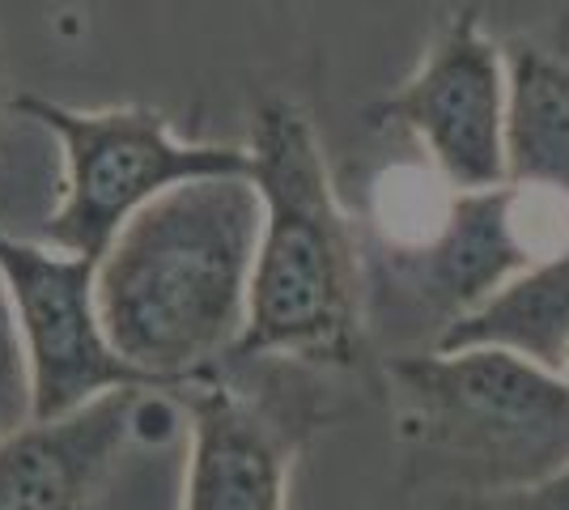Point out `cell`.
<instances>
[{
    "mask_svg": "<svg viewBox=\"0 0 569 510\" xmlns=\"http://www.w3.org/2000/svg\"><path fill=\"white\" fill-rule=\"evenodd\" d=\"M379 128L412 137L429 170L455 192H489L506 183V43L476 9L438 26L426 56L370 107Z\"/></svg>",
    "mask_w": 569,
    "mask_h": 510,
    "instance_id": "cell-5",
    "label": "cell"
},
{
    "mask_svg": "<svg viewBox=\"0 0 569 510\" xmlns=\"http://www.w3.org/2000/svg\"><path fill=\"white\" fill-rule=\"evenodd\" d=\"M506 183L569 200V48L506 43Z\"/></svg>",
    "mask_w": 569,
    "mask_h": 510,
    "instance_id": "cell-9",
    "label": "cell"
},
{
    "mask_svg": "<svg viewBox=\"0 0 569 510\" xmlns=\"http://www.w3.org/2000/svg\"><path fill=\"white\" fill-rule=\"evenodd\" d=\"M561 379L569 383V349H566V362H561Z\"/></svg>",
    "mask_w": 569,
    "mask_h": 510,
    "instance_id": "cell-13",
    "label": "cell"
},
{
    "mask_svg": "<svg viewBox=\"0 0 569 510\" xmlns=\"http://www.w3.org/2000/svg\"><path fill=\"white\" fill-rule=\"evenodd\" d=\"M34 421V383H30V358L18 328V311L9 286L0 277V438L18 434Z\"/></svg>",
    "mask_w": 569,
    "mask_h": 510,
    "instance_id": "cell-11",
    "label": "cell"
},
{
    "mask_svg": "<svg viewBox=\"0 0 569 510\" xmlns=\"http://www.w3.org/2000/svg\"><path fill=\"white\" fill-rule=\"evenodd\" d=\"M260 226L251 174L183 183L128 221L98 260V319L119 358L162 391L234 358Z\"/></svg>",
    "mask_w": 569,
    "mask_h": 510,
    "instance_id": "cell-1",
    "label": "cell"
},
{
    "mask_svg": "<svg viewBox=\"0 0 569 510\" xmlns=\"http://www.w3.org/2000/svg\"><path fill=\"white\" fill-rule=\"evenodd\" d=\"M468 510H569V463L536 486L506 489V493H480Z\"/></svg>",
    "mask_w": 569,
    "mask_h": 510,
    "instance_id": "cell-12",
    "label": "cell"
},
{
    "mask_svg": "<svg viewBox=\"0 0 569 510\" xmlns=\"http://www.w3.org/2000/svg\"><path fill=\"white\" fill-rule=\"evenodd\" d=\"M149 388H119L56 421L0 438V510H90L128 442L141 434Z\"/></svg>",
    "mask_w": 569,
    "mask_h": 510,
    "instance_id": "cell-7",
    "label": "cell"
},
{
    "mask_svg": "<svg viewBox=\"0 0 569 510\" xmlns=\"http://www.w3.org/2000/svg\"><path fill=\"white\" fill-rule=\"evenodd\" d=\"M408 426L459 460L476 493L536 486L569 463V383L506 349H426L387 362Z\"/></svg>",
    "mask_w": 569,
    "mask_h": 510,
    "instance_id": "cell-3",
    "label": "cell"
},
{
    "mask_svg": "<svg viewBox=\"0 0 569 510\" xmlns=\"http://www.w3.org/2000/svg\"><path fill=\"white\" fill-rule=\"evenodd\" d=\"M18 107L56 132L64 149V192L43 221L39 243L72 256L102 260L128 221L183 183L251 174V149L179 141L153 107L77 111L34 94L18 98Z\"/></svg>",
    "mask_w": 569,
    "mask_h": 510,
    "instance_id": "cell-4",
    "label": "cell"
},
{
    "mask_svg": "<svg viewBox=\"0 0 569 510\" xmlns=\"http://www.w3.org/2000/svg\"><path fill=\"white\" fill-rule=\"evenodd\" d=\"M183 510H289V447L230 388L191 396Z\"/></svg>",
    "mask_w": 569,
    "mask_h": 510,
    "instance_id": "cell-8",
    "label": "cell"
},
{
    "mask_svg": "<svg viewBox=\"0 0 569 510\" xmlns=\"http://www.w3.org/2000/svg\"><path fill=\"white\" fill-rule=\"evenodd\" d=\"M433 349H506L561 374L569 349V247L522 268L476 311L447 323Z\"/></svg>",
    "mask_w": 569,
    "mask_h": 510,
    "instance_id": "cell-10",
    "label": "cell"
},
{
    "mask_svg": "<svg viewBox=\"0 0 569 510\" xmlns=\"http://www.w3.org/2000/svg\"><path fill=\"white\" fill-rule=\"evenodd\" d=\"M0 277L30 358L34 421L69 417L119 388L162 391L107 340L98 319V260L0 230Z\"/></svg>",
    "mask_w": 569,
    "mask_h": 510,
    "instance_id": "cell-6",
    "label": "cell"
},
{
    "mask_svg": "<svg viewBox=\"0 0 569 510\" xmlns=\"http://www.w3.org/2000/svg\"><path fill=\"white\" fill-rule=\"evenodd\" d=\"M247 149L263 226L234 358L349 366L361 353V260L315 123L298 102L263 98Z\"/></svg>",
    "mask_w": 569,
    "mask_h": 510,
    "instance_id": "cell-2",
    "label": "cell"
}]
</instances>
